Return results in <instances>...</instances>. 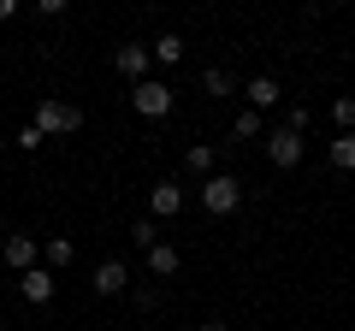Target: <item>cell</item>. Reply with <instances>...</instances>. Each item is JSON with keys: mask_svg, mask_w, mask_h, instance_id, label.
<instances>
[{"mask_svg": "<svg viewBox=\"0 0 355 331\" xmlns=\"http://www.w3.org/2000/svg\"><path fill=\"white\" fill-rule=\"evenodd\" d=\"M130 242H137L142 255H148V249H160V225H154V219H137V225H130Z\"/></svg>", "mask_w": 355, "mask_h": 331, "instance_id": "17", "label": "cell"}, {"mask_svg": "<svg viewBox=\"0 0 355 331\" xmlns=\"http://www.w3.org/2000/svg\"><path fill=\"white\" fill-rule=\"evenodd\" d=\"M243 101H249V113H272V107L284 101L279 77H249V83H243Z\"/></svg>", "mask_w": 355, "mask_h": 331, "instance_id": "5", "label": "cell"}, {"mask_svg": "<svg viewBox=\"0 0 355 331\" xmlns=\"http://www.w3.org/2000/svg\"><path fill=\"white\" fill-rule=\"evenodd\" d=\"M130 290V267L125 260H101L95 267V296H125Z\"/></svg>", "mask_w": 355, "mask_h": 331, "instance_id": "9", "label": "cell"}, {"mask_svg": "<svg viewBox=\"0 0 355 331\" xmlns=\"http://www.w3.org/2000/svg\"><path fill=\"white\" fill-rule=\"evenodd\" d=\"M53 290H60V284H53V272H48V267L18 272V296H24L30 307H48V302H53Z\"/></svg>", "mask_w": 355, "mask_h": 331, "instance_id": "4", "label": "cell"}, {"mask_svg": "<svg viewBox=\"0 0 355 331\" xmlns=\"http://www.w3.org/2000/svg\"><path fill=\"white\" fill-rule=\"evenodd\" d=\"M148 213H154V219H178V213H184V190H178L172 178H160V184L148 190Z\"/></svg>", "mask_w": 355, "mask_h": 331, "instance_id": "8", "label": "cell"}, {"mask_svg": "<svg viewBox=\"0 0 355 331\" xmlns=\"http://www.w3.org/2000/svg\"><path fill=\"white\" fill-rule=\"evenodd\" d=\"M266 154H272L279 172H291V166H302V136H296V130H272V136H266Z\"/></svg>", "mask_w": 355, "mask_h": 331, "instance_id": "6", "label": "cell"}, {"mask_svg": "<svg viewBox=\"0 0 355 331\" xmlns=\"http://www.w3.org/2000/svg\"><path fill=\"white\" fill-rule=\"evenodd\" d=\"M18 12V0H0V24H6V18H12Z\"/></svg>", "mask_w": 355, "mask_h": 331, "instance_id": "22", "label": "cell"}, {"mask_svg": "<svg viewBox=\"0 0 355 331\" xmlns=\"http://www.w3.org/2000/svg\"><path fill=\"white\" fill-rule=\"evenodd\" d=\"M202 89H207V95H237V77L219 71V65H207V71H202Z\"/></svg>", "mask_w": 355, "mask_h": 331, "instance_id": "16", "label": "cell"}, {"mask_svg": "<svg viewBox=\"0 0 355 331\" xmlns=\"http://www.w3.org/2000/svg\"><path fill=\"white\" fill-rule=\"evenodd\" d=\"M184 166H190L196 178H202V184H207V178H214V148H207V142H196V148H190V154H184Z\"/></svg>", "mask_w": 355, "mask_h": 331, "instance_id": "15", "label": "cell"}, {"mask_svg": "<svg viewBox=\"0 0 355 331\" xmlns=\"http://www.w3.org/2000/svg\"><path fill=\"white\" fill-rule=\"evenodd\" d=\"M202 331H231V325H225V319H207V325H202Z\"/></svg>", "mask_w": 355, "mask_h": 331, "instance_id": "23", "label": "cell"}, {"mask_svg": "<svg viewBox=\"0 0 355 331\" xmlns=\"http://www.w3.org/2000/svg\"><path fill=\"white\" fill-rule=\"evenodd\" d=\"M30 125L42 130V136H71V130H83V113H77L71 101H60V95H48V101L36 107V118Z\"/></svg>", "mask_w": 355, "mask_h": 331, "instance_id": "1", "label": "cell"}, {"mask_svg": "<svg viewBox=\"0 0 355 331\" xmlns=\"http://www.w3.org/2000/svg\"><path fill=\"white\" fill-rule=\"evenodd\" d=\"M42 260H48V272H53V267H71V260H77L71 237H42Z\"/></svg>", "mask_w": 355, "mask_h": 331, "instance_id": "11", "label": "cell"}, {"mask_svg": "<svg viewBox=\"0 0 355 331\" xmlns=\"http://www.w3.org/2000/svg\"><path fill=\"white\" fill-rule=\"evenodd\" d=\"M237 202H243V184L231 178V172H214V178L202 184V207L214 219H225V213H237Z\"/></svg>", "mask_w": 355, "mask_h": 331, "instance_id": "2", "label": "cell"}, {"mask_svg": "<svg viewBox=\"0 0 355 331\" xmlns=\"http://www.w3.org/2000/svg\"><path fill=\"white\" fill-rule=\"evenodd\" d=\"M331 166H338V172H355V130L331 142Z\"/></svg>", "mask_w": 355, "mask_h": 331, "instance_id": "18", "label": "cell"}, {"mask_svg": "<svg viewBox=\"0 0 355 331\" xmlns=\"http://www.w3.org/2000/svg\"><path fill=\"white\" fill-rule=\"evenodd\" d=\"M36 255H42V242H36V237H24V231H18V237H6V267L30 272V267H36Z\"/></svg>", "mask_w": 355, "mask_h": 331, "instance_id": "10", "label": "cell"}, {"mask_svg": "<svg viewBox=\"0 0 355 331\" xmlns=\"http://www.w3.org/2000/svg\"><path fill=\"white\" fill-rule=\"evenodd\" d=\"M331 118H338L343 136H349V130H355V95H338V101H331Z\"/></svg>", "mask_w": 355, "mask_h": 331, "instance_id": "19", "label": "cell"}, {"mask_svg": "<svg viewBox=\"0 0 355 331\" xmlns=\"http://www.w3.org/2000/svg\"><path fill=\"white\" fill-rule=\"evenodd\" d=\"M148 272H154V278H172V272H178V249H172V242L148 249Z\"/></svg>", "mask_w": 355, "mask_h": 331, "instance_id": "12", "label": "cell"}, {"mask_svg": "<svg viewBox=\"0 0 355 331\" xmlns=\"http://www.w3.org/2000/svg\"><path fill=\"white\" fill-rule=\"evenodd\" d=\"M148 53H154V60H160V65H178V60H184V36H178V30H166V36L154 42Z\"/></svg>", "mask_w": 355, "mask_h": 331, "instance_id": "13", "label": "cell"}, {"mask_svg": "<svg viewBox=\"0 0 355 331\" xmlns=\"http://www.w3.org/2000/svg\"><path fill=\"white\" fill-rule=\"evenodd\" d=\"M261 130H266V118H261V113H249V107H243V113L231 118V136H237V142H254Z\"/></svg>", "mask_w": 355, "mask_h": 331, "instance_id": "14", "label": "cell"}, {"mask_svg": "<svg viewBox=\"0 0 355 331\" xmlns=\"http://www.w3.org/2000/svg\"><path fill=\"white\" fill-rule=\"evenodd\" d=\"M130 107H137L142 118H166V113H172V89H166L160 77H148V83L130 89Z\"/></svg>", "mask_w": 355, "mask_h": 331, "instance_id": "3", "label": "cell"}, {"mask_svg": "<svg viewBox=\"0 0 355 331\" xmlns=\"http://www.w3.org/2000/svg\"><path fill=\"white\" fill-rule=\"evenodd\" d=\"M42 142H48V136H42V130H36V125H24V130H18V148H24V154H36V148H42Z\"/></svg>", "mask_w": 355, "mask_h": 331, "instance_id": "21", "label": "cell"}, {"mask_svg": "<svg viewBox=\"0 0 355 331\" xmlns=\"http://www.w3.org/2000/svg\"><path fill=\"white\" fill-rule=\"evenodd\" d=\"M308 118H314L308 107H291V113H284V130H296V136H302V130H308Z\"/></svg>", "mask_w": 355, "mask_h": 331, "instance_id": "20", "label": "cell"}, {"mask_svg": "<svg viewBox=\"0 0 355 331\" xmlns=\"http://www.w3.org/2000/svg\"><path fill=\"white\" fill-rule=\"evenodd\" d=\"M113 65H119V71L130 77V83H148V65H154V53L142 48V42H125V48L113 53Z\"/></svg>", "mask_w": 355, "mask_h": 331, "instance_id": "7", "label": "cell"}]
</instances>
